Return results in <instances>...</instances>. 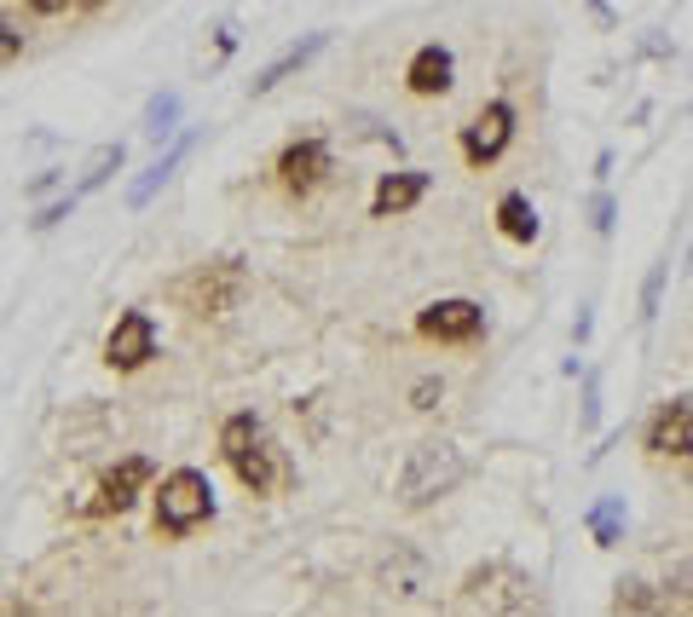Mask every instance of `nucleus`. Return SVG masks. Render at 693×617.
I'll list each match as a JSON object with an SVG mask.
<instances>
[{"instance_id": "1", "label": "nucleus", "mask_w": 693, "mask_h": 617, "mask_svg": "<svg viewBox=\"0 0 693 617\" xmlns=\"http://www.w3.org/2000/svg\"><path fill=\"white\" fill-rule=\"evenodd\" d=\"M462 473H468V462H462L457 444L427 439V444H416L411 456H404V467H399V502H404V508H427V502L451 497V490L462 485Z\"/></svg>"}, {"instance_id": "2", "label": "nucleus", "mask_w": 693, "mask_h": 617, "mask_svg": "<svg viewBox=\"0 0 693 617\" xmlns=\"http://www.w3.org/2000/svg\"><path fill=\"white\" fill-rule=\"evenodd\" d=\"M202 520H214V485L202 467H174L156 490V531L168 537H186Z\"/></svg>"}, {"instance_id": "3", "label": "nucleus", "mask_w": 693, "mask_h": 617, "mask_svg": "<svg viewBox=\"0 0 693 617\" xmlns=\"http://www.w3.org/2000/svg\"><path fill=\"white\" fill-rule=\"evenodd\" d=\"M462 606H485V612H532L538 606V583L526 578L520 566L492 560V566H474L462 578Z\"/></svg>"}, {"instance_id": "4", "label": "nucleus", "mask_w": 693, "mask_h": 617, "mask_svg": "<svg viewBox=\"0 0 693 617\" xmlns=\"http://www.w3.org/2000/svg\"><path fill=\"white\" fill-rule=\"evenodd\" d=\"M243 289H249V272H243V260H214V265H197L191 277H179V300H186V312L197 318H220L232 312V306L243 300Z\"/></svg>"}, {"instance_id": "5", "label": "nucleus", "mask_w": 693, "mask_h": 617, "mask_svg": "<svg viewBox=\"0 0 693 617\" xmlns=\"http://www.w3.org/2000/svg\"><path fill=\"white\" fill-rule=\"evenodd\" d=\"M515 105H508V98H492V105H485L474 121H468L462 128V162L468 168H492V162L508 151V139H515Z\"/></svg>"}, {"instance_id": "6", "label": "nucleus", "mask_w": 693, "mask_h": 617, "mask_svg": "<svg viewBox=\"0 0 693 617\" xmlns=\"http://www.w3.org/2000/svg\"><path fill=\"white\" fill-rule=\"evenodd\" d=\"M416 335L439 341V346L480 341L485 335V306H474V300H434V306H422V312H416Z\"/></svg>"}, {"instance_id": "7", "label": "nucleus", "mask_w": 693, "mask_h": 617, "mask_svg": "<svg viewBox=\"0 0 693 617\" xmlns=\"http://www.w3.org/2000/svg\"><path fill=\"white\" fill-rule=\"evenodd\" d=\"M151 358H156V318L151 312H121L110 341H105V364L128 376V369H145Z\"/></svg>"}, {"instance_id": "8", "label": "nucleus", "mask_w": 693, "mask_h": 617, "mask_svg": "<svg viewBox=\"0 0 693 617\" xmlns=\"http://www.w3.org/2000/svg\"><path fill=\"white\" fill-rule=\"evenodd\" d=\"M330 168H336V156L324 139H295V145L278 156V179H283V191H295V197L318 191V185L330 179Z\"/></svg>"}, {"instance_id": "9", "label": "nucleus", "mask_w": 693, "mask_h": 617, "mask_svg": "<svg viewBox=\"0 0 693 617\" xmlns=\"http://www.w3.org/2000/svg\"><path fill=\"white\" fill-rule=\"evenodd\" d=\"M647 450L654 456H693V399H670L654 410V422H647Z\"/></svg>"}, {"instance_id": "10", "label": "nucleus", "mask_w": 693, "mask_h": 617, "mask_svg": "<svg viewBox=\"0 0 693 617\" xmlns=\"http://www.w3.org/2000/svg\"><path fill=\"white\" fill-rule=\"evenodd\" d=\"M451 75H457L451 47L427 40V47H416V52H411V64H404V87H411L416 98H439V93H451Z\"/></svg>"}, {"instance_id": "11", "label": "nucleus", "mask_w": 693, "mask_h": 617, "mask_svg": "<svg viewBox=\"0 0 693 617\" xmlns=\"http://www.w3.org/2000/svg\"><path fill=\"white\" fill-rule=\"evenodd\" d=\"M427 185H434V174H422V168H399V174H381V179H376V197H371V219H394V214H411L416 202L427 197Z\"/></svg>"}, {"instance_id": "12", "label": "nucleus", "mask_w": 693, "mask_h": 617, "mask_svg": "<svg viewBox=\"0 0 693 617\" xmlns=\"http://www.w3.org/2000/svg\"><path fill=\"white\" fill-rule=\"evenodd\" d=\"M151 456H128V462H116L110 473H105V485H98V502H93V513H128L133 502H139V490L151 485Z\"/></svg>"}, {"instance_id": "13", "label": "nucleus", "mask_w": 693, "mask_h": 617, "mask_svg": "<svg viewBox=\"0 0 693 617\" xmlns=\"http://www.w3.org/2000/svg\"><path fill=\"white\" fill-rule=\"evenodd\" d=\"M324 47H330V35H324V29H318V35H307V40H295V47H283V52L272 58V64H267V70H260L255 81H249V98H260V93H272V87H278V81H290L295 70H307V64H313V58L324 52Z\"/></svg>"}, {"instance_id": "14", "label": "nucleus", "mask_w": 693, "mask_h": 617, "mask_svg": "<svg viewBox=\"0 0 693 617\" xmlns=\"http://www.w3.org/2000/svg\"><path fill=\"white\" fill-rule=\"evenodd\" d=\"M191 151H197V133H179L174 145L162 151V156L151 162V168H145V174H139V179L128 185V209H145V202H151V197H156V191H162V185H168V179H174V168H179V162H186Z\"/></svg>"}, {"instance_id": "15", "label": "nucleus", "mask_w": 693, "mask_h": 617, "mask_svg": "<svg viewBox=\"0 0 693 617\" xmlns=\"http://www.w3.org/2000/svg\"><path fill=\"white\" fill-rule=\"evenodd\" d=\"M497 232H503L508 242H538L543 219H538V209H532V197H526V191H503V202H497Z\"/></svg>"}, {"instance_id": "16", "label": "nucleus", "mask_w": 693, "mask_h": 617, "mask_svg": "<svg viewBox=\"0 0 693 617\" xmlns=\"http://www.w3.org/2000/svg\"><path fill=\"white\" fill-rule=\"evenodd\" d=\"M128 168V145L121 139H110V145H98L87 162H81V174H75V197H87V191H105V185Z\"/></svg>"}, {"instance_id": "17", "label": "nucleus", "mask_w": 693, "mask_h": 617, "mask_svg": "<svg viewBox=\"0 0 693 617\" xmlns=\"http://www.w3.org/2000/svg\"><path fill=\"white\" fill-rule=\"evenodd\" d=\"M260 439H267V427H260L255 410H237V416H226V427H220V456L237 462L243 450H255Z\"/></svg>"}, {"instance_id": "18", "label": "nucleus", "mask_w": 693, "mask_h": 617, "mask_svg": "<svg viewBox=\"0 0 693 617\" xmlns=\"http://www.w3.org/2000/svg\"><path fill=\"white\" fill-rule=\"evenodd\" d=\"M179 93H151V105H145V121H139V133L151 139V145H162V139H174L179 133Z\"/></svg>"}, {"instance_id": "19", "label": "nucleus", "mask_w": 693, "mask_h": 617, "mask_svg": "<svg viewBox=\"0 0 693 617\" xmlns=\"http://www.w3.org/2000/svg\"><path fill=\"white\" fill-rule=\"evenodd\" d=\"M584 525H589V537H596V548H613L624 537V497H601L584 513Z\"/></svg>"}, {"instance_id": "20", "label": "nucleus", "mask_w": 693, "mask_h": 617, "mask_svg": "<svg viewBox=\"0 0 693 617\" xmlns=\"http://www.w3.org/2000/svg\"><path fill=\"white\" fill-rule=\"evenodd\" d=\"M232 467H237L243 490H255V497H267V490H272V444H267V439H260L255 450H243Z\"/></svg>"}, {"instance_id": "21", "label": "nucleus", "mask_w": 693, "mask_h": 617, "mask_svg": "<svg viewBox=\"0 0 693 617\" xmlns=\"http://www.w3.org/2000/svg\"><path fill=\"white\" fill-rule=\"evenodd\" d=\"M613 612H665V589L642 583V578H624L613 594Z\"/></svg>"}, {"instance_id": "22", "label": "nucleus", "mask_w": 693, "mask_h": 617, "mask_svg": "<svg viewBox=\"0 0 693 617\" xmlns=\"http://www.w3.org/2000/svg\"><path fill=\"white\" fill-rule=\"evenodd\" d=\"M665 277H670V260H654L642 277V323L659 318V300H665Z\"/></svg>"}, {"instance_id": "23", "label": "nucleus", "mask_w": 693, "mask_h": 617, "mask_svg": "<svg viewBox=\"0 0 693 617\" xmlns=\"http://www.w3.org/2000/svg\"><path fill=\"white\" fill-rule=\"evenodd\" d=\"M578 427H584V434H596V427H601V376H596V369L584 376V410H578Z\"/></svg>"}, {"instance_id": "24", "label": "nucleus", "mask_w": 693, "mask_h": 617, "mask_svg": "<svg viewBox=\"0 0 693 617\" xmlns=\"http://www.w3.org/2000/svg\"><path fill=\"white\" fill-rule=\"evenodd\" d=\"M70 214H75V191H64V197H52V202H47V209H40V214H35L30 225H35V232H52V225H64Z\"/></svg>"}, {"instance_id": "25", "label": "nucleus", "mask_w": 693, "mask_h": 617, "mask_svg": "<svg viewBox=\"0 0 693 617\" xmlns=\"http://www.w3.org/2000/svg\"><path fill=\"white\" fill-rule=\"evenodd\" d=\"M613 219H619V202H613V191H596V197H589V225H596V232L607 237V232H613Z\"/></svg>"}, {"instance_id": "26", "label": "nucleus", "mask_w": 693, "mask_h": 617, "mask_svg": "<svg viewBox=\"0 0 693 617\" xmlns=\"http://www.w3.org/2000/svg\"><path fill=\"white\" fill-rule=\"evenodd\" d=\"M439 399H445V381H439V376H422V381L411 387V410H434Z\"/></svg>"}, {"instance_id": "27", "label": "nucleus", "mask_w": 693, "mask_h": 617, "mask_svg": "<svg viewBox=\"0 0 693 617\" xmlns=\"http://www.w3.org/2000/svg\"><path fill=\"white\" fill-rule=\"evenodd\" d=\"M17 52H24V35H17L12 24H0V64H12Z\"/></svg>"}, {"instance_id": "28", "label": "nucleus", "mask_w": 693, "mask_h": 617, "mask_svg": "<svg viewBox=\"0 0 693 617\" xmlns=\"http://www.w3.org/2000/svg\"><path fill=\"white\" fill-rule=\"evenodd\" d=\"M589 329H596V318H589V306H578V318H573V341H578V346L589 341Z\"/></svg>"}, {"instance_id": "29", "label": "nucleus", "mask_w": 693, "mask_h": 617, "mask_svg": "<svg viewBox=\"0 0 693 617\" xmlns=\"http://www.w3.org/2000/svg\"><path fill=\"white\" fill-rule=\"evenodd\" d=\"M30 7H35L40 17H58V12H70V7H75V0H30Z\"/></svg>"}, {"instance_id": "30", "label": "nucleus", "mask_w": 693, "mask_h": 617, "mask_svg": "<svg viewBox=\"0 0 693 617\" xmlns=\"http://www.w3.org/2000/svg\"><path fill=\"white\" fill-rule=\"evenodd\" d=\"M52 179H58V174L47 168V174H35V179L24 185V191H30V197H47V191H52Z\"/></svg>"}, {"instance_id": "31", "label": "nucleus", "mask_w": 693, "mask_h": 617, "mask_svg": "<svg viewBox=\"0 0 693 617\" xmlns=\"http://www.w3.org/2000/svg\"><path fill=\"white\" fill-rule=\"evenodd\" d=\"M589 12H596L601 24H613V7H607V0H589Z\"/></svg>"}, {"instance_id": "32", "label": "nucleus", "mask_w": 693, "mask_h": 617, "mask_svg": "<svg viewBox=\"0 0 693 617\" xmlns=\"http://www.w3.org/2000/svg\"><path fill=\"white\" fill-rule=\"evenodd\" d=\"M75 7H87V12H93V7H105V0H75Z\"/></svg>"}]
</instances>
